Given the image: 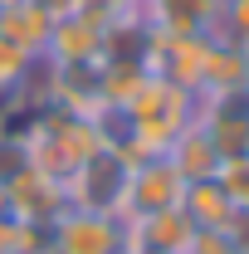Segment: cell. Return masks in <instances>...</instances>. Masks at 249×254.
Returning a JSON list of instances; mask_svg holds the SVG:
<instances>
[{
	"mask_svg": "<svg viewBox=\"0 0 249 254\" xmlns=\"http://www.w3.org/2000/svg\"><path fill=\"white\" fill-rule=\"evenodd\" d=\"M152 78L147 59H103V108H123Z\"/></svg>",
	"mask_w": 249,
	"mask_h": 254,
	"instance_id": "4fadbf2b",
	"label": "cell"
},
{
	"mask_svg": "<svg viewBox=\"0 0 249 254\" xmlns=\"http://www.w3.org/2000/svg\"><path fill=\"white\" fill-rule=\"evenodd\" d=\"M25 152H30V166H39V171L68 181L93 152H103V137H98V123H93V118L49 108V113L34 123V132L25 137Z\"/></svg>",
	"mask_w": 249,
	"mask_h": 254,
	"instance_id": "6da1fadb",
	"label": "cell"
},
{
	"mask_svg": "<svg viewBox=\"0 0 249 254\" xmlns=\"http://www.w3.org/2000/svg\"><path fill=\"white\" fill-rule=\"evenodd\" d=\"M181 195H186V181H181V171L166 157L137 161L132 176H127L123 220H132V215H156V210H181Z\"/></svg>",
	"mask_w": 249,
	"mask_h": 254,
	"instance_id": "5b68a950",
	"label": "cell"
},
{
	"mask_svg": "<svg viewBox=\"0 0 249 254\" xmlns=\"http://www.w3.org/2000/svg\"><path fill=\"white\" fill-rule=\"evenodd\" d=\"M123 254H156V250H123Z\"/></svg>",
	"mask_w": 249,
	"mask_h": 254,
	"instance_id": "603a6c76",
	"label": "cell"
},
{
	"mask_svg": "<svg viewBox=\"0 0 249 254\" xmlns=\"http://www.w3.org/2000/svg\"><path fill=\"white\" fill-rule=\"evenodd\" d=\"M49 30H54V10H44L39 0H15L0 10V34L10 44H20L25 54L44 64V44H49Z\"/></svg>",
	"mask_w": 249,
	"mask_h": 254,
	"instance_id": "30bf717a",
	"label": "cell"
},
{
	"mask_svg": "<svg viewBox=\"0 0 249 254\" xmlns=\"http://www.w3.org/2000/svg\"><path fill=\"white\" fill-rule=\"evenodd\" d=\"M34 73H39V59L25 54L20 44H10V39L0 34V103H5V98H15Z\"/></svg>",
	"mask_w": 249,
	"mask_h": 254,
	"instance_id": "5bb4252c",
	"label": "cell"
},
{
	"mask_svg": "<svg viewBox=\"0 0 249 254\" xmlns=\"http://www.w3.org/2000/svg\"><path fill=\"white\" fill-rule=\"evenodd\" d=\"M34 250H49V230L0 215V254H34Z\"/></svg>",
	"mask_w": 249,
	"mask_h": 254,
	"instance_id": "9a60e30c",
	"label": "cell"
},
{
	"mask_svg": "<svg viewBox=\"0 0 249 254\" xmlns=\"http://www.w3.org/2000/svg\"><path fill=\"white\" fill-rule=\"evenodd\" d=\"M181 210H186V220L195 230H230L235 215H240V205L225 195V186H220L215 176L210 181H190L186 195H181Z\"/></svg>",
	"mask_w": 249,
	"mask_h": 254,
	"instance_id": "8fae6325",
	"label": "cell"
},
{
	"mask_svg": "<svg viewBox=\"0 0 249 254\" xmlns=\"http://www.w3.org/2000/svg\"><path fill=\"white\" fill-rule=\"evenodd\" d=\"M127 250H156V254H186L195 240V225L186 220V210H156V215H132L123 220Z\"/></svg>",
	"mask_w": 249,
	"mask_h": 254,
	"instance_id": "ba28073f",
	"label": "cell"
},
{
	"mask_svg": "<svg viewBox=\"0 0 249 254\" xmlns=\"http://www.w3.org/2000/svg\"><path fill=\"white\" fill-rule=\"evenodd\" d=\"M137 5H142V0H78V15H88L93 25H103V30H108L118 15H132Z\"/></svg>",
	"mask_w": 249,
	"mask_h": 254,
	"instance_id": "ac0fdd59",
	"label": "cell"
},
{
	"mask_svg": "<svg viewBox=\"0 0 249 254\" xmlns=\"http://www.w3.org/2000/svg\"><path fill=\"white\" fill-rule=\"evenodd\" d=\"M215 181L225 186V195L240 205V210H249V157H235V161H225L215 171Z\"/></svg>",
	"mask_w": 249,
	"mask_h": 254,
	"instance_id": "2e32d148",
	"label": "cell"
},
{
	"mask_svg": "<svg viewBox=\"0 0 249 254\" xmlns=\"http://www.w3.org/2000/svg\"><path fill=\"white\" fill-rule=\"evenodd\" d=\"M5 205H10L15 220L49 230V225L68 210V195H63V181H59V176H49V171H39V166H25L20 176L5 181Z\"/></svg>",
	"mask_w": 249,
	"mask_h": 254,
	"instance_id": "277c9868",
	"label": "cell"
},
{
	"mask_svg": "<svg viewBox=\"0 0 249 254\" xmlns=\"http://www.w3.org/2000/svg\"><path fill=\"white\" fill-rule=\"evenodd\" d=\"M215 34H225V39H235V44H245V49H249V0H225Z\"/></svg>",
	"mask_w": 249,
	"mask_h": 254,
	"instance_id": "e0dca14e",
	"label": "cell"
},
{
	"mask_svg": "<svg viewBox=\"0 0 249 254\" xmlns=\"http://www.w3.org/2000/svg\"><path fill=\"white\" fill-rule=\"evenodd\" d=\"M0 215H10V205H5V181H0Z\"/></svg>",
	"mask_w": 249,
	"mask_h": 254,
	"instance_id": "7402d4cb",
	"label": "cell"
},
{
	"mask_svg": "<svg viewBox=\"0 0 249 254\" xmlns=\"http://www.w3.org/2000/svg\"><path fill=\"white\" fill-rule=\"evenodd\" d=\"M34 254H49V250H34Z\"/></svg>",
	"mask_w": 249,
	"mask_h": 254,
	"instance_id": "cb8c5ba5",
	"label": "cell"
},
{
	"mask_svg": "<svg viewBox=\"0 0 249 254\" xmlns=\"http://www.w3.org/2000/svg\"><path fill=\"white\" fill-rule=\"evenodd\" d=\"M225 0H142L152 34H215Z\"/></svg>",
	"mask_w": 249,
	"mask_h": 254,
	"instance_id": "8992f818",
	"label": "cell"
},
{
	"mask_svg": "<svg viewBox=\"0 0 249 254\" xmlns=\"http://www.w3.org/2000/svg\"><path fill=\"white\" fill-rule=\"evenodd\" d=\"M98 59H103V25H93L78 10L54 15V30H49V44H44V64H98Z\"/></svg>",
	"mask_w": 249,
	"mask_h": 254,
	"instance_id": "52a82bcc",
	"label": "cell"
},
{
	"mask_svg": "<svg viewBox=\"0 0 249 254\" xmlns=\"http://www.w3.org/2000/svg\"><path fill=\"white\" fill-rule=\"evenodd\" d=\"M220 88H249V49L225 39V34H210V59H205L200 93H220Z\"/></svg>",
	"mask_w": 249,
	"mask_h": 254,
	"instance_id": "7c38bea8",
	"label": "cell"
},
{
	"mask_svg": "<svg viewBox=\"0 0 249 254\" xmlns=\"http://www.w3.org/2000/svg\"><path fill=\"white\" fill-rule=\"evenodd\" d=\"M127 230L118 215H93V210H63L49 225V254H123Z\"/></svg>",
	"mask_w": 249,
	"mask_h": 254,
	"instance_id": "3957f363",
	"label": "cell"
},
{
	"mask_svg": "<svg viewBox=\"0 0 249 254\" xmlns=\"http://www.w3.org/2000/svg\"><path fill=\"white\" fill-rule=\"evenodd\" d=\"M166 161L181 171V181H186V186H190V181H210L220 166H225V161H220V152H215V142H210V132L195 123V118H190V123L171 137Z\"/></svg>",
	"mask_w": 249,
	"mask_h": 254,
	"instance_id": "9c48e42d",
	"label": "cell"
},
{
	"mask_svg": "<svg viewBox=\"0 0 249 254\" xmlns=\"http://www.w3.org/2000/svg\"><path fill=\"white\" fill-rule=\"evenodd\" d=\"M44 10H54V15H68V10H78V0H39Z\"/></svg>",
	"mask_w": 249,
	"mask_h": 254,
	"instance_id": "44dd1931",
	"label": "cell"
},
{
	"mask_svg": "<svg viewBox=\"0 0 249 254\" xmlns=\"http://www.w3.org/2000/svg\"><path fill=\"white\" fill-rule=\"evenodd\" d=\"M25 166H30V152H25V142H20V137H10V132H0V181L20 176Z\"/></svg>",
	"mask_w": 249,
	"mask_h": 254,
	"instance_id": "d6986e66",
	"label": "cell"
},
{
	"mask_svg": "<svg viewBox=\"0 0 249 254\" xmlns=\"http://www.w3.org/2000/svg\"><path fill=\"white\" fill-rule=\"evenodd\" d=\"M186 254H245L225 230H195V240L186 245Z\"/></svg>",
	"mask_w": 249,
	"mask_h": 254,
	"instance_id": "ffe728a7",
	"label": "cell"
},
{
	"mask_svg": "<svg viewBox=\"0 0 249 254\" xmlns=\"http://www.w3.org/2000/svg\"><path fill=\"white\" fill-rule=\"evenodd\" d=\"M127 176H132V161L118 157V152H93L68 181H63V195H68V210H93V215H118L123 220L127 205Z\"/></svg>",
	"mask_w": 249,
	"mask_h": 254,
	"instance_id": "7a4b0ae2",
	"label": "cell"
}]
</instances>
